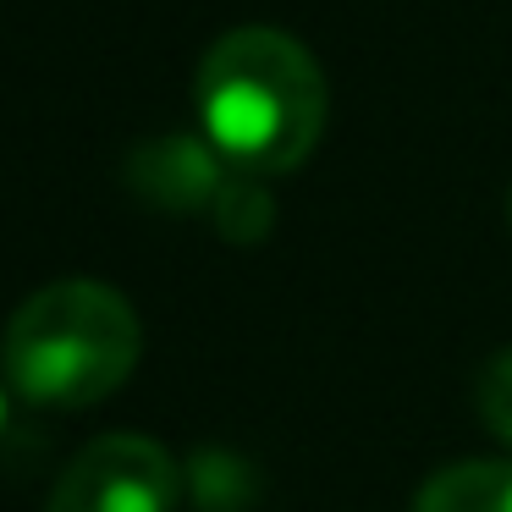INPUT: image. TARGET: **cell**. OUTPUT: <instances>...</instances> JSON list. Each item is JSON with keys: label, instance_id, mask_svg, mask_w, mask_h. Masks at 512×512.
Wrapping results in <instances>:
<instances>
[{"label": "cell", "instance_id": "obj_1", "mask_svg": "<svg viewBox=\"0 0 512 512\" xmlns=\"http://www.w3.org/2000/svg\"><path fill=\"white\" fill-rule=\"evenodd\" d=\"M199 127L254 177L298 171L325 133V72L281 28H232L199 61Z\"/></svg>", "mask_w": 512, "mask_h": 512}, {"label": "cell", "instance_id": "obj_2", "mask_svg": "<svg viewBox=\"0 0 512 512\" xmlns=\"http://www.w3.org/2000/svg\"><path fill=\"white\" fill-rule=\"evenodd\" d=\"M144 353L133 303L105 281H50L17 303L0 336V369L34 408H94Z\"/></svg>", "mask_w": 512, "mask_h": 512}, {"label": "cell", "instance_id": "obj_3", "mask_svg": "<svg viewBox=\"0 0 512 512\" xmlns=\"http://www.w3.org/2000/svg\"><path fill=\"white\" fill-rule=\"evenodd\" d=\"M182 468L149 435H100L89 441L50 490L45 512H177Z\"/></svg>", "mask_w": 512, "mask_h": 512}, {"label": "cell", "instance_id": "obj_4", "mask_svg": "<svg viewBox=\"0 0 512 512\" xmlns=\"http://www.w3.org/2000/svg\"><path fill=\"white\" fill-rule=\"evenodd\" d=\"M221 149L215 144H199L188 133H171V138H149V144L133 149L127 160V182L144 193L149 204L160 210H204L215 204L226 171H221Z\"/></svg>", "mask_w": 512, "mask_h": 512}, {"label": "cell", "instance_id": "obj_5", "mask_svg": "<svg viewBox=\"0 0 512 512\" xmlns=\"http://www.w3.org/2000/svg\"><path fill=\"white\" fill-rule=\"evenodd\" d=\"M413 512H512V457L435 468L413 496Z\"/></svg>", "mask_w": 512, "mask_h": 512}, {"label": "cell", "instance_id": "obj_6", "mask_svg": "<svg viewBox=\"0 0 512 512\" xmlns=\"http://www.w3.org/2000/svg\"><path fill=\"white\" fill-rule=\"evenodd\" d=\"M210 210H215L221 237H232V243H254V237H265L270 221H276V204H270L265 182H259L254 171H237V177H226Z\"/></svg>", "mask_w": 512, "mask_h": 512}, {"label": "cell", "instance_id": "obj_7", "mask_svg": "<svg viewBox=\"0 0 512 512\" xmlns=\"http://www.w3.org/2000/svg\"><path fill=\"white\" fill-rule=\"evenodd\" d=\"M474 402H479V424H485L496 441L512 446V347H496V353L485 358Z\"/></svg>", "mask_w": 512, "mask_h": 512}, {"label": "cell", "instance_id": "obj_8", "mask_svg": "<svg viewBox=\"0 0 512 512\" xmlns=\"http://www.w3.org/2000/svg\"><path fill=\"white\" fill-rule=\"evenodd\" d=\"M0 430H6V391H0Z\"/></svg>", "mask_w": 512, "mask_h": 512}, {"label": "cell", "instance_id": "obj_9", "mask_svg": "<svg viewBox=\"0 0 512 512\" xmlns=\"http://www.w3.org/2000/svg\"><path fill=\"white\" fill-rule=\"evenodd\" d=\"M507 215H512V199H507Z\"/></svg>", "mask_w": 512, "mask_h": 512}]
</instances>
